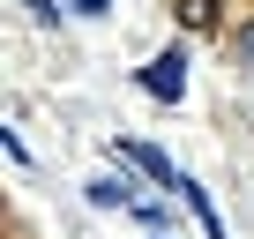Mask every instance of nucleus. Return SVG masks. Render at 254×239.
I'll return each mask as SVG.
<instances>
[{
  "instance_id": "nucleus-4",
  "label": "nucleus",
  "mask_w": 254,
  "mask_h": 239,
  "mask_svg": "<svg viewBox=\"0 0 254 239\" xmlns=\"http://www.w3.org/2000/svg\"><path fill=\"white\" fill-rule=\"evenodd\" d=\"M90 202H105V209H135L127 179H112V172H97V179H90Z\"/></svg>"
},
{
  "instance_id": "nucleus-5",
  "label": "nucleus",
  "mask_w": 254,
  "mask_h": 239,
  "mask_svg": "<svg viewBox=\"0 0 254 239\" xmlns=\"http://www.w3.org/2000/svg\"><path fill=\"white\" fill-rule=\"evenodd\" d=\"M217 8H224V0H180V23L202 30V23H217Z\"/></svg>"
},
{
  "instance_id": "nucleus-8",
  "label": "nucleus",
  "mask_w": 254,
  "mask_h": 239,
  "mask_svg": "<svg viewBox=\"0 0 254 239\" xmlns=\"http://www.w3.org/2000/svg\"><path fill=\"white\" fill-rule=\"evenodd\" d=\"M239 53H247V60H254V30H247V38H239Z\"/></svg>"
},
{
  "instance_id": "nucleus-2",
  "label": "nucleus",
  "mask_w": 254,
  "mask_h": 239,
  "mask_svg": "<svg viewBox=\"0 0 254 239\" xmlns=\"http://www.w3.org/2000/svg\"><path fill=\"white\" fill-rule=\"evenodd\" d=\"M120 157H127V165H135V172H150L157 187H180V172H172V157H165L157 142H120Z\"/></svg>"
},
{
  "instance_id": "nucleus-6",
  "label": "nucleus",
  "mask_w": 254,
  "mask_h": 239,
  "mask_svg": "<svg viewBox=\"0 0 254 239\" xmlns=\"http://www.w3.org/2000/svg\"><path fill=\"white\" fill-rule=\"evenodd\" d=\"M23 15H30L38 30H53V23H60V8H53V0H23Z\"/></svg>"
},
{
  "instance_id": "nucleus-3",
  "label": "nucleus",
  "mask_w": 254,
  "mask_h": 239,
  "mask_svg": "<svg viewBox=\"0 0 254 239\" xmlns=\"http://www.w3.org/2000/svg\"><path fill=\"white\" fill-rule=\"evenodd\" d=\"M180 194H187V209L202 217V232H209V239H224V217H217V202H209V194H202L194 179H180Z\"/></svg>"
},
{
  "instance_id": "nucleus-1",
  "label": "nucleus",
  "mask_w": 254,
  "mask_h": 239,
  "mask_svg": "<svg viewBox=\"0 0 254 239\" xmlns=\"http://www.w3.org/2000/svg\"><path fill=\"white\" fill-rule=\"evenodd\" d=\"M142 90H150V97H165V105H172V97H180V90H187V60H180V53H157V60H150V67H142Z\"/></svg>"
},
{
  "instance_id": "nucleus-7",
  "label": "nucleus",
  "mask_w": 254,
  "mask_h": 239,
  "mask_svg": "<svg viewBox=\"0 0 254 239\" xmlns=\"http://www.w3.org/2000/svg\"><path fill=\"white\" fill-rule=\"evenodd\" d=\"M75 8H82V15H105V8H112V0H75Z\"/></svg>"
}]
</instances>
